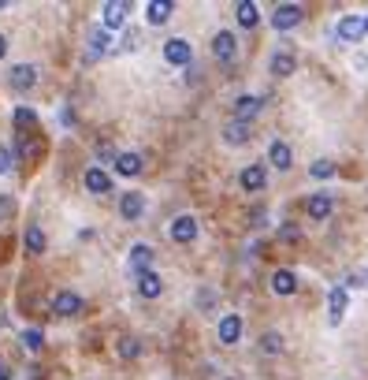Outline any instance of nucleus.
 <instances>
[{"instance_id": "a19ab883", "label": "nucleus", "mask_w": 368, "mask_h": 380, "mask_svg": "<svg viewBox=\"0 0 368 380\" xmlns=\"http://www.w3.org/2000/svg\"><path fill=\"white\" fill-rule=\"evenodd\" d=\"M364 34H368V15H364Z\"/></svg>"}, {"instance_id": "c9c22d12", "label": "nucleus", "mask_w": 368, "mask_h": 380, "mask_svg": "<svg viewBox=\"0 0 368 380\" xmlns=\"http://www.w3.org/2000/svg\"><path fill=\"white\" fill-rule=\"evenodd\" d=\"M342 287H368V272H361V269H357V272H349Z\"/></svg>"}, {"instance_id": "423d86ee", "label": "nucleus", "mask_w": 368, "mask_h": 380, "mask_svg": "<svg viewBox=\"0 0 368 380\" xmlns=\"http://www.w3.org/2000/svg\"><path fill=\"white\" fill-rule=\"evenodd\" d=\"M82 306L86 302H82V294H75V291H56L53 294V313L56 317H78Z\"/></svg>"}, {"instance_id": "2eb2a0df", "label": "nucleus", "mask_w": 368, "mask_h": 380, "mask_svg": "<svg viewBox=\"0 0 368 380\" xmlns=\"http://www.w3.org/2000/svg\"><path fill=\"white\" fill-rule=\"evenodd\" d=\"M238 339H242V317H238V313H224V317H220V343L234 346Z\"/></svg>"}, {"instance_id": "aec40b11", "label": "nucleus", "mask_w": 368, "mask_h": 380, "mask_svg": "<svg viewBox=\"0 0 368 380\" xmlns=\"http://www.w3.org/2000/svg\"><path fill=\"white\" fill-rule=\"evenodd\" d=\"M86 45H90L86 60H97V56H105V53H108V45H112L108 30H105V26H90V34H86Z\"/></svg>"}, {"instance_id": "58836bf2", "label": "nucleus", "mask_w": 368, "mask_h": 380, "mask_svg": "<svg viewBox=\"0 0 368 380\" xmlns=\"http://www.w3.org/2000/svg\"><path fill=\"white\" fill-rule=\"evenodd\" d=\"M0 380H11V369L4 366V361H0Z\"/></svg>"}, {"instance_id": "7ed1b4c3", "label": "nucleus", "mask_w": 368, "mask_h": 380, "mask_svg": "<svg viewBox=\"0 0 368 380\" xmlns=\"http://www.w3.org/2000/svg\"><path fill=\"white\" fill-rule=\"evenodd\" d=\"M305 212H309V220H327L331 212H335V194H327V190H316V194H309L305 197Z\"/></svg>"}, {"instance_id": "393cba45", "label": "nucleus", "mask_w": 368, "mask_h": 380, "mask_svg": "<svg viewBox=\"0 0 368 380\" xmlns=\"http://www.w3.org/2000/svg\"><path fill=\"white\" fill-rule=\"evenodd\" d=\"M234 15H238V26H246V30H253L261 23V8L253 4V0H242V4L234 8Z\"/></svg>"}, {"instance_id": "e433bc0d", "label": "nucleus", "mask_w": 368, "mask_h": 380, "mask_svg": "<svg viewBox=\"0 0 368 380\" xmlns=\"http://www.w3.org/2000/svg\"><path fill=\"white\" fill-rule=\"evenodd\" d=\"M123 48H127V53H134V48H138V34H134V30L123 38Z\"/></svg>"}, {"instance_id": "ddd939ff", "label": "nucleus", "mask_w": 368, "mask_h": 380, "mask_svg": "<svg viewBox=\"0 0 368 380\" xmlns=\"http://www.w3.org/2000/svg\"><path fill=\"white\" fill-rule=\"evenodd\" d=\"M238 183H242V190H246V194H261V190H264V183H268L264 164H246L242 175H238Z\"/></svg>"}, {"instance_id": "37998d69", "label": "nucleus", "mask_w": 368, "mask_h": 380, "mask_svg": "<svg viewBox=\"0 0 368 380\" xmlns=\"http://www.w3.org/2000/svg\"><path fill=\"white\" fill-rule=\"evenodd\" d=\"M227 380H234V376H227Z\"/></svg>"}, {"instance_id": "39448f33", "label": "nucleus", "mask_w": 368, "mask_h": 380, "mask_svg": "<svg viewBox=\"0 0 368 380\" xmlns=\"http://www.w3.org/2000/svg\"><path fill=\"white\" fill-rule=\"evenodd\" d=\"M127 15H130L127 0H108V4L100 8V26H105V30H120L127 23Z\"/></svg>"}, {"instance_id": "c756f323", "label": "nucleus", "mask_w": 368, "mask_h": 380, "mask_svg": "<svg viewBox=\"0 0 368 380\" xmlns=\"http://www.w3.org/2000/svg\"><path fill=\"white\" fill-rule=\"evenodd\" d=\"M309 172H312L316 179H331V175H335V172H339V168H335V160L320 157V160H312V164H309Z\"/></svg>"}, {"instance_id": "9b49d317", "label": "nucleus", "mask_w": 368, "mask_h": 380, "mask_svg": "<svg viewBox=\"0 0 368 380\" xmlns=\"http://www.w3.org/2000/svg\"><path fill=\"white\" fill-rule=\"evenodd\" d=\"M153 246L149 242H134L130 246V257H127V265H130V272L134 276H142V272H149V265H153Z\"/></svg>"}, {"instance_id": "bb28decb", "label": "nucleus", "mask_w": 368, "mask_h": 380, "mask_svg": "<svg viewBox=\"0 0 368 380\" xmlns=\"http://www.w3.org/2000/svg\"><path fill=\"white\" fill-rule=\"evenodd\" d=\"M23 346H26L30 354H38L41 346H45V332H41V328H26V332H23Z\"/></svg>"}, {"instance_id": "4468645a", "label": "nucleus", "mask_w": 368, "mask_h": 380, "mask_svg": "<svg viewBox=\"0 0 368 380\" xmlns=\"http://www.w3.org/2000/svg\"><path fill=\"white\" fill-rule=\"evenodd\" d=\"M82 183H86V190L90 194H112V175L105 172V168H86V175H82Z\"/></svg>"}, {"instance_id": "4c0bfd02", "label": "nucleus", "mask_w": 368, "mask_h": 380, "mask_svg": "<svg viewBox=\"0 0 368 380\" xmlns=\"http://www.w3.org/2000/svg\"><path fill=\"white\" fill-rule=\"evenodd\" d=\"M197 302H201V306L209 309V306H212V291H201V294H197Z\"/></svg>"}, {"instance_id": "412c9836", "label": "nucleus", "mask_w": 368, "mask_h": 380, "mask_svg": "<svg viewBox=\"0 0 368 380\" xmlns=\"http://www.w3.org/2000/svg\"><path fill=\"white\" fill-rule=\"evenodd\" d=\"M172 11H175L172 0H149V4H145V19L153 26H164L167 19H172Z\"/></svg>"}, {"instance_id": "b1692460", "label": "nucleus", "mask_w": 368, "mask_h": 380, "mask_svg": "<svg viewBox=\"0 0 368 380\" xmlns=\"http://www.w3.org/2000/svg\"><path fill=\"white\" fill-rule=\"evenodd\" d=\"M142 168H145V160H142V153H120L115 157V172L120 175H142Z\"/></svg>"}, {"instance_id": "0eeeda50", "label": "nucleus", "mask_w": 368, "mask_h": 380, "mask_svg": "<svg viewBox=\"0 0 368 380\" xmlns=\"http://www.w3.org/2000/svg\"><path fill=\"white\" fill-rule=\"evenodd\" d=\"M167 235H172L179 246H190L197 239V220L190 217V212H182V217L172 220V227H167Z\"/></svg>"}, {"instance_id": "473e14b6", "label": "nucleus", "mask_w": 368, "mask_h": 380, "mask_svg": "<svg viewBox=\"0 0 368 380\" xmlns=\"http://www.w3.org/2000/svg\"><path fill=\"white\" fill-rule=\"evenodd\" d=\"M301 239V227L298 224H283L279 227V242H298Z\"/></svg>"}, {"instance_id": "dca6fc26", "label": "nucleus", "mask_w": 368, "mask_h": 380, "mask_svg": "<svg viewBox=\"0 0 368 380\" xmlns=\"http://www.w3.org/2000/svg\"><path fill=\"white\" fill-rule=\"evenodd\" d=\"M134 279H138V284H134V287H138V294H142V299H160V294H164V279H160V272H153V269H149V272L134 276Z\"/></svg>"}, {"instance_id": "5701e85b", "label": "nucleus", "mask_w": 368, "mask_h": 380, "mask_svg": "<svg viewBox=\"0 0 368 380\" xmlns=\"http://www.w3.org/2000/svg\"><path fill=\"white\" fill-rule=\"evenodd\" d=\"M272 291L287 299V294H294V291H298V276H294L290 269H275V272H272Z\"/></svg>"}, {"instance_id": "f3484780", "label": "nucleus", "mask_w": 368, "mask_h": 380, "mask_svg": "<svg viewBox=\"0 0 368 380\" xmlns=\"http://www.w3.org/2000/svg\"><path fill=\"white\" fill-rule=\"evenodd\" d=\"M257 112H261V97H257V93H242V97H234V120H238V123H249Z\"/></svg>"}, {"instance_id": "c85d7f7f", "label": "nucleus", "mask_w": 368, "mask_h": 380, "mask_svg": "<svg viewBox=\"0 0 368 380\" xmlns=\"http://www.w3.org/2000/svg\"><path fill=\"white\" fill-rule=\"evenodd\" d=\"M11 120H15V127H19V130H26V127H33V123H38V112H33V108H26V105H19V108H15V115H11Z\"/></svg>"}, {"instance_id": "f8f14e48", "label": "nucleus", "mask_w": 368, "mask_h": 380, "mask_svg": "<svg viewBox=\"0 0 368 380\" xmlns=\"http://www.w3.org/2000/svg\"><path fill=\"white\" fill-rule=\"evenodd\" d=\"M212 56L220 60V63H231L234 56H238V41H234L231 30H220V34L212 38Z\"/></svg>"}, {"instance_id": "20e7f679", "label": "nucleus", "mask_w": 368, "mask_h": 380, "mask_svg": "<svg viewBox=\"0 0 368 380\" xmlns=\"http://www.w3.org/2000/svg\"><path fill=\"white\" fill-rule=\"evenodd\" d=\"M8 86L15 93L33 90V86H38V68H33V63H15V68L8 71Z\"/></svg>"}, {"instance_id": "f03ea898", "label": "nucleus", "mask_w": 368, "mask_h": 380, "mask_svg": "<svg viewBox=\"0 0 368 380\" xmlns=\"http://www.w3.org/2000/svg\"><path fill=\"white\" fill-rule=\"evenodd\" d=\"M301 19H305V8H301V4H275V11H272L275 34H283V30H294Z\"/></svg>"}, {"instance_id": "cd10ccee", "label": "nucleus", "mask_w": 368, "mask_h": 380, "mask_svg": "<svg viewBox=\"0 0 368 380\" xmlns=\"http://www.w3.org/2000/svg\"><path fill=\"white\" fill-rule=\"evenodd\" d=\"M142 354V339H134V336H123L120 339V358L130 361V358H138Z\"/></svg>"}, {"instance_id": "6ab92c4d", "label": "nucleus", "mask_w": 368, "mask_h": 380, "mask_svg": "<svg viewBox=\"0 0 368 380\" xmlns=\"http://www.w3.org/2000/svg\"><path fill=\"white\" fill-rule=\"evenodd\" d=\"M268 164H275L279 172H290V168H294V153H290V145L275 138L272 145H268Z\"/></svg>"}, {"instance_id": "9d476101", "label": "nucleus", "mask_w": 368, "mask_h": 380, "mask_svg": "<svg viewBox=\"0 0 368 380\" xmlns=\"http://www.w3.org/2000/svg\"><path fill=\"white\" fill-rule=\"evenodd\" d=\"M142 212H145V194H138V190H127V194H120V217H123L127 224L142 220Z\"/></svg>"}, {"instance_id": "ea45409f", "label": "nucleus", "mask_w": 368, "mask_h": 380, "mask_svg": "<svg viewBox=\"0 0 368 380\" xmlns=\"http://www.w3.org/2000/svg\"><path fill=\"white\" fill-rule=\"evenodd\" d=\"M4 53H8V38L0 34V60H4Z\"/></svg>"}, {"instance_id": "1a4fd4ad", "label": "nucleus", "mask_w": 368, "mask_h": 380, "mask_svg": "<svg viewBox=\"0 0 368 380\" xmlns=\"http://www.w3.org/2000/svg\"><path fill=\"white\" fill-rule=\"evenodd\" d=\"M294 71H298V56H294V48H290V45L275 48V53H272V75H275V78H290Z\"/></svg>"}, {"instance_id": "6e6552de", "label": "nucleus", "mask_w": 368, "mask_h": 380, "mask_svg": "<svg viewBox=\"0 0 368 380\" xmlns=\"http://www.w3.org/2000/svg\"><path fill=\"white\" fill-rule=\"evenodd\" d=\"M335 34H339V41H346V45L361 41L364 38V15H342L339 26H335Z\"/></svg>"}, {"instance_id": "79ce46f5", "label": "nucleus", "mask_w": 368, "mask_h": 380, "mask_svg": "<svg viewBox=\"0 0 368 380\" xmlns=\"http://www.w3.org/2000/svg\"><path fill=\"white\" fill-rule=\"evenodd\" d=\"M4 8H8V4H4V0H0V11H4Z\"/></svg>"}, {"instance_id": "2f4dec72", "label": "nucleus", "mask_w": 368, "mask_h": 380, "mask_svg": "<svg viewBox=\"0 0 368 380\" xmlns=\"http://www.w3.org/2000/svg\"><path fill=\"white\" fill-rule=\"evenodd\" d=\"M15 217V197L11 194H0V224H8Z\"/></svg>"}, {"instance_id": "7c9ffc66", "label": "nucleus", "mask_w": 368, "mask_h": 380, "mask_svg": "<svg viewBox=\"0 0 368 380\" xmlns=\"http://www.w3.org/2000/svg\"><path fill=\"white\" fill-rule=\"evenodd\" d=\"M261 351H264V354H283V336L264 332V336H261Z\"/></svg>"}, {"instance_id": "f257e3e1", "label": "nucleus", "mask_w": 368, "mask_h": 380, "mask_svg": "<svg viewBox=\"0 0 368 380\" xmlns=\"http://www.w3.org/2000/svg\"><path fill=\"white\" fill-rule=\"evenodd\" d=\"M164 60L172 63V68H190L194 63V45L182 41V38H167L164 41Z\"/></svg>"}, {"instance_id": "72a5a7b5", "label": "nucleus", "mask_w": 368, "mask_h": 380, "mask_svg": "<svg viewBox=\"0 0 368 380\" xmlns=\"http://www.w3.org/2000/svg\"><path fill=\"white\" fill-rule=\"evenodd\" d=\"M15 168V153L8 150V145H0V175H8Z\"/></svg>"}, {"instance_id": "f704fd0d", "label": "nucleus", "mask_w": 368, "mask_h": 380, "mask_svg": "<svg viewBox=\"0 0 368 380\" xmlns=\"http://www.w3.org/2000/svg\"><path fill=\"white\" fill-rule=\"evenodd\" d=\"M97 157L105 160V164H115V157H120V153H115V150H112L108 142H97Z\"/></svg>"}, {"instance_id": "a878e982", "label": "nucleus", "mask_w": 368, "mask_h": 380, "mask_svg": "<svg viewBox=\"0 0 368 380\" xmlns=\"http://www.w3.org/2000/svg\"><path fill=\"white\" fill-rule=\"evenodd\" d=\"M23 246H26V254H33V257L45 254V231H41L38 224H30L26 235H23Z\"/></svg>"}, {"instance_id": "a211bd4d", "label": "nucleus", "mask_w": 368, "mask_h": 380, "mask_svg": "<svg viewBox=\"0 0 368 380\" xmlns=\"http://www.w3.org/2000/svg\"><path fill=\"white\" fill-rule=\"evenodd\" d=\"M346 306H349L346 287H342V284H339V287H331V291H327V313H331V324H339V321L346 317Z\"/></svg>"}, {"instance_id": "4be33fe9", "label": "nucleus", "mask_w": 368, "mask_h": 380, "mask_svg": "<svg viewBox=\"0 0 368 380\" xmlns=\"http://www.w3.org/2000/svg\"><path fill=\"white\" fill-rule=\"evenodd\" d=\"M249 138H253V127H249V123L231 120V123L224 127V142H227V145H246Z\"/></svg>"}]
</instances>
